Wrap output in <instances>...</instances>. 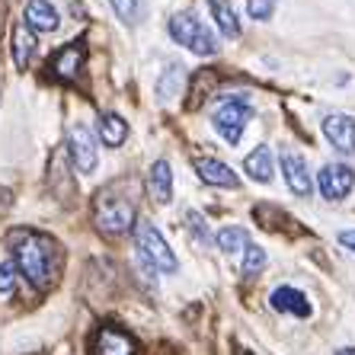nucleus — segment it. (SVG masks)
Instances as JSON below:
<instances>
[{
	"instance_id": "f8f14e48",
	"label": "nucleus",
	"mask_w": 355,
	"mask_h": 355,
	"mask_svg": "<svg viewBox=\"0 0 355 355\" xmlns=\"http://www.w3.org/2000/svg\"><path fill=\"white\" fill-rule=\"evenodd\" d=\"M23 19L35 33H55L61 23L58 10L51 7V0H23Z\"/></svg>"
},
{
	"instance_id": "6e6552de",
	"label": "nucleus",
	"mask_w": 355,
	"mask_h": 355,
	"mask_svg": "<svg viewBox=\"0 0 355 355\" xmlns=\"http://www.w3.org/2000/svg\"><path fill=\"white\" fill-rule=\"evenodd\" d=\"M67 150H71V164L77 173H93L96 170V141H93L87 125H77L71 138H67Z\"/></svg>"
},
{
	"instance_id": "6ab92c4d",
	"label": "nucleus",
	"mask_w": 355,
	"mask_h": 355,
	"mask_svg": "<svg viewBox=\"0 0 355 355\" xmlns=\"http://www.w3.org/2000/svg\"><path fill=\"white\" fill-rule=\"evenodd\" d=\"M96 132H99V138H103V144L119 148V144L128 138V122H125L122 116H116V112H103L96 122Z\"/></svg>"
},
{
	"instance_id": "bb28decb",
	"label": "nucleus",
	"mask_w": 355,
	"mask_h": 355,
	"mask_svg": "<svg viewBox=\"0 0 355 355\" xmlns=\"http://www.w3.org/2000/svg\"><path fill=\"white\" fill-rule=\"evenodd\" d=\"M339 243H343L346 250H352V253H355V231H343V234H339Z\"/></svg>"
},
{
	"instance_id": "7ed1b4c3",
	"label": "nucleus",
	"mask_w": 355,
	"mask_h": 355,
	"mask_svg": "<svg viewBox=\"0 0 355 355\" xmlns=\"http://www.w3.org/2000/svg\"><path fill=\"white\" fill-rule=\"evenodd\" d=\"M135 247H138V257L144 259L150 269H157V272L173 275L176 269H180L176 253L170 250L166 237L150 221H138V227H135Z\"/></svg>"
},
{
	"instance_id": "9b49d317",
	"label": "nucleus",
	"mask_w": 355,
	"mask_h": 355,
	"mask_svg": "<svg viewBox=\"0 0 355 355\" xmlns=\"http://www.w3.org/2000/svg\"><path fill=\"white\" fill-rule=\"evenodd\" d=\"M196 173L202 176V182H205V186H218V189H240V176L234 173L224 160L198 157L196 160Z\"/></svg>"
},
{
	"instance_id": "f03ea898",
	"label": "nucleus",
	"mask_w": 355,
	"mask_h": 355,
	"mask_svg": "<svg viewBox=\"0 0 355 355\" xmlns=\"http://www.w3.org/2000/svg\"><path fill=\"white\" fill-rule=\"evenodd\" d=\"M170 39L176 45H182V49H189L192 55H202V58H215L218 49H221L215 33L192 10H180V13L170 17Z\"/></svg>"
},
{
	"instance_id": "393cba45",
	"label": "nucleus",
	"mask_w": 355,
	"mask_h": 355,
	"mask_svg": "<svg viewBox=\"0 0 355 355\" xmlns=\"http://www.w3.org/2000/svg\"><path fill=\"white\" fill-rule=\"evenodd\" d=\"M13 288H17V266L0 263V297H10Z\"/></svg>"
},
{
	"instance_id": "a211bd4d",
	"label": "nucleus",
	"mask_w": 355,
	"mask_h": 355,
	"mask_svg": "<svg viewBox=\"0 0 355 355\" xmlns=\"http://www.w3.org/2000/svg\"><path fill=\"white\" fill-rule=\"evenodd\" d=\"M208 10H211V19L218 23V33L227 35V39H237L240 17H237V10L231 7V0H208Z\"/></svg>"
},
{
	"instance_id": "ddd939ff",
	"label": "nucleus",
	"mask_w": 355,
	"mask_h": 355,
	"mask_svg": "<svg viewBox=\"0 0 355 355\" xmlns=\"http://www.w3.org/2000/svg\"><path fill=\"white\" fill-rule=\"evenodd\" d=\"M269 304L279 311V314H291V317H311V301H307L304 291L291 288V285H279V288L269 295Z\"/></svg>"
},
{
	"instance_id": "1a4fd4ad",
	"label": "nucleus",
	"mask_w": 355,
	"mask_h": 355,
	"mask_svg": "<svg viewBox=\"0 0 355 355\" xmlns=\"http://www.w3.org/2000/svg\"><path fill=\"white\" fill-rule=\"evenodd\" d=\"M282 176L288 182V189L297 198H307L314 192V182H311V170H307V160L297 154V150H282Z\"/></svg>"
},
{
	"instance_id": "dca6fc26",
	"label": "nucleus",
	"mask_w": 355,
	"mask_h": 355,
	"mask_svg": "<svg viewBox=\"0 0 355 355\" xmlns=\"http://www.w3.org/2000/svg\"><path fill=\"white\" fill-rule=\"evenodd\" d=\"M10 45H13V64H17L19 71H26V67H29V61L35 58V49H39L35 33L29 29V26H17V29H13V35H10Z\"/></svg>"
},
{
	"instance_id": "0eeeda50",
	"label": "nucleus",
	"mask_w": 355,
	"mask_h": 355,
	"mask_svg": "<svg viewBox=\"0 0 355 355\" xmlns=\"http://www.w3.org/2000/svg\"><path fill=\"white\" fill-rule=\"evenodd\" d=\"M323 135L330 141V148L343 157H352L355 154V119L346 112H333V116L323 119Z\"/></svg>"
},
{
	"instance_id": "c756f323",
	"label": "nucleus",
	"mask_w": 355,
	"mask_h": 355,
	"mask_svg": "<svg viewBox=\"0 0 355 355\" xmlns=\"http://www.w3.org/2000/svg\"><path fill=\"white\" fill-rule=\"evenodd\" d=\"M240 355H250V352H240Z\"/></svg>"
},
{
	"instance_id": "4468645a",
	"label": "nucleus",
	"mask_w": 355,
	"mask_h": 355,
	"mask_svg": "<svg viewBox=\"0 0 355 355\" xmlns=\"http://www.w3.org/2000/svg\"><path fill=\"white\" fill-rule=\"evenodd\" d=\"M80 67H83V49L80 45H64V49L51 58V74L58 77L64 83H74L80 77Z\"/></svg>"
},
{
	"instance_id": "2eb2a0df",
	"label": "nucleus",
	"mask_w": 355,
	"mask_h": 355,
	"mask_svg": "<svg viewBox=\"0 0 355 355\" xmlns=\"http://www.w3.org/2000/svg\"><path fill=\"white\" fill-rule=\"evenodd\" d=\"M148 196L157 202V205H166L170 198H173V170L166 160H157V164L150 166L148 173Z\"/></svg>"
},
{
	"instance_id": "a878e982",
	"label": "nucleus",
	"mask_w": 355,
	"mask_h": 355,
	"mask_svg": "<svg viewBox=\"0 0 355 355\" xmlns=\"http://www.w3.org/2000/svg\"><path fill=\"white\" fill-rule=\"evenodd\" d=\"M186 224H189V231L196 234V240H198V243H205V247H208V240H211V234H208V224H205V218L198 215V211H189V215H186Z\"/></svg>"
},
{
	"instance_id": "9d476101",
	"label": "nucleus",
	"mask_w": 355,
	"mask_h": 355,
	"mask_svg": "<svg viewBox=\"0 0 355 355\" xmlns=\"http://www.w3.org/2000/svg\"><path fill=\"white\" fill-rule=\"evenodd\" d=\"M93 355H138V343L119 327H99L93 336Z\"/></svg>"
},
{
	"instance_id": "f3484780",
	"label": "nucleus",
	"mask_w": 355,
	"mask_h": 355,
	"mask_svg": "<svg viewBox=\"0 0 355 355\" xmlns=\"http://www.w3.org/2000/svg\"><path fill=\"white\" fill-rule=\"evenodd\" d=\"M243 166H247V173L253 176L257 182H272L275 160H272V150H269V144H259V148L250 150L247 160H243Z\"/></svg>"
},
{
	"instance_id": "aec40b11",
	"label": "nucleus",
	"mask_w": 355,
	"mask_h": 355,
	"mask_svg": "<svg viewBox=\"0 0 355 355\" xmlns=\"http://www.w3.org/2000/svg\"><path fill=\"white\" fill-rule=\"evenodd\" d=\"M182 87H186V71H182L180 64H170V67L164 71V77H160L157 99H160V103H173V99L180 96Z\"/></svg>"
},
{
	"instance_id": "5701e85b",
	"label": "nucleus",
	"mask_w": 355,
	"mask_h": 355,
	"mask_svg": "<svg viewBox=\"0 0 355 355\" xmlns=\"http://www.w3.org/2000/svg\"><path fill=\"white\" fill-rule=\"evenodd\" d=\"M266 269V250L259 247V243H253L250 240L247 250H243V275L247 279H253V275H259Z\"/></svg>"
},
{
	"instance_id": "c85d7f7f",
	"label": "nucleus",
	"mask_w": 355,
	"mask_h": 355,
	"mask_svg": "<svg viewBox=\"0 0 355 355\" xmlns=\"http://www.w3.org/2000/svg\"><path fill=\"white\" fill-rule=\"evenodd\" d=\"M336 355H355V349H339Z\"/></svg>"
},
{
	"instance_id": "4be33fe9",
	"label": "nucleus",
	"mask_w": 355,
	"mask_h": 355,
	"mask_svg": "<svg viewBox=\"0 0 355 355\" xmlns=\"http://www.w3.org/2000/svg\"><path fill=\"white\" fill-rule=\"evenodd\" d=\"M112 10H116V17L122 19L125 26H138L144 19V7H141V0H109Z\"/></svg>"
},
{
	"instance_id": "423d86ee",
	"label": "nucleus",
	"mask_w": 355,
	"mask_h": 355,
	"mask_svg": "<svg viewBox=\"0 0 355 355\" xmlns=\"http://www.w3.org/2000/svg\"><path fill=\"white\" fill-rule=\"evenodd\" d=\"M317 189L327 202H343L355 189V170L346 164H327L317 176Z\"/></svg>"
},
{
	"instance_id": "39448f33",
	"label": "nucleus",
	"mask_w": 355,
	"mask_h": 355,
	"mask_svg": "<svg viewBox=\"0 0 355 355\" xmlns=\"http://www.w3.org/2000/svg\"><path fill=\"white\" fill-rule=\"evenodd\" d=\"M96 227L109 237H119L125 234L128 227L135 224V208L132 202H125V198H116V196H106L96 202V215H93Z\"/></svg>"
},
{
	"instance_id": "412c9836",
	"label": "nucleus",
	"mask_w": 355,
	"mask_h": 355,
	"mask_svg": "<svg viewBox=\"0 0 355 355\" xmlns=\"http://www.w3.org/2000/svg\"><path fill=\"white\" fill-rule=\"evenodd\" d=\"M215 243H218V250H221L224 257H234V253H243V250H247L250 237H247L243 227H221L218 237H215Z\"/></svg>"
},
{
	"instance_id": "b1692460",
	"label": "nucleus",
	"mask_w": 355,
	"mask_h": 355,
	"mask_svg": "<svg viewBox=\"0 0 355 355\" xmlns=\"http://www.w3.org/2000/svg\"><path fill=\"white\" fill-rule=\"evenodd\" d=\"M275 3H279V0H247V13L257 19V23H266V19H272Z\"/></svg>"
},
{
	"instance_id": "cd10ccee",
	"label": "nucleus",
	"mask_w": 355,
	"mask_h": 355,
	"mask_svg": "<svg viewBox=\"0 0 355 355\" xmlns=\"http://www.w3.org/2000/svg\"><path fill=\"white\" fill-rule=\"evenodd\" d=\"M10 205H13V196H10V189H3V186H0V215H3Z\"/></svg>"
},
{
	"instance_id": "f257e3e1",
	"label": "nucleus",
	"mask_w": 355,
	"mask_h": 355,
	"mask_svg": "<svg viewBox=\"0 0 355 355\" xmlns=\"http://www.w3.org/2000/svg\"><path fill=\"white\" fill-rule=\"evenodd\" d=\"M10 253H13L17 272L26 275V282L33 288L39 291L51 288L55 272H58V247H55V240L39 231L17 227V231H10Z\"/></svg>"
},
{
	"instance_id": "20e7f679",
	"label": "nucleus",
	"mask_w": 355,
	"mask_h": 355,
	"mask_svg": "<svg viewBox=\"0 0 355 355\" xmlns=\"http://www.w3.org/2000/svg\"><path fill=\"white\" fill-rule=\"evenodd\" d=\"M250 119H253V109H250V103H243L240 96H227V99H221V103L215 106V112H211L215 132L221 135V138L227 141V144H237Z\"/></svg>"
}]
</instances>
